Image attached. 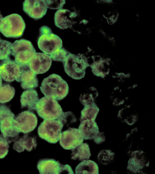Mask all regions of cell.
<instances>
[{
    "mask_svg": "<svg viewBox=\"0 0 155 174\" xmlns=\"http://www.w3.org/2000/svg\"><path fill=\"white\" fill-rule=\"evenodd\" d=\"M40 88L45 96L58 101L65 98L69 90L67 82L60 76L55 74L44 78Z\"/></svg>",
    "mask_w": 155,
    "mask_h": 174,
    "instance_id": "1",
    "label": "cell"
},
{
    "mask_svg": "<svg viewBox=\"0 0 155 174\" xmlns=\"http://www.w3.org/2000/svg\"><path fill=\"white\" fill-rule=\"evenodd\" d=\"M15 116L8 107L4 105L0 106V135L9 143L15 141L20 132Z\"/></svg>",
    "mask_w": 155,
    "mask_h": 174,
    "instance_id": "2",
    "label": "cell"
},
{
    "mask_svg": "<svg viewBox=\"0 0 155 174\" xmlns=\"http://www.w3.org/2000/svg\"><path fill=\"white\" fill-rule=\"evenodd\" d=\"M25 27L22 17L13 13L3 18L0 23V32L6 38H19L22 36Z\"/></svg>",
    "mask_w": 155,
    "mask_h": 174,
    "instance_id": "3",
    "label": "cell"
},
{
    "mask_svg": "<svg viewBox=\"0 0 155 174\" xmlns=\"http://www.w3.org/2000/svg\"><path fill=\"white\" fill-rule=\"evenodd\" d=\"M62 63L65 73L75 80L84 77L86 69L89 66L87 58L83 54L75 55L70 52Z\"/></svg>",
    "mask_w": 155,
    "mask_h": 174,
    "instance_id": "4",
    "label": "cell"
},
{
    "mask_svg": "<svg viewBox=\"0 0 155 174\" xmlns=\"http://www.w3.org/2000/svg\"><path fill=\"white\" fill-rule=\"evenodd\" d=\"M62 41L58 35L53 33L51 29L44 25L39 29L37 44L39 49L49 55L62 48Z\"/></svg>",
    "mask_w": 155,
    "mask_h": 174,
    "instance_id": "5",
    "label": "cell"
},
{
    "mask_svg": "<svg viewBox=\"0 0 155 174\" xmlns=\"http://www.w3.org/2000/svg\"><path fill=\"white\" fill-rule=\"evenodd\" d=\"M63 126L62 123L58 119L44 120L38 128V136L49 143H56L61 137Z\"/></svg>",
    "mask_w": 155,
    "mask_h": 174,
    "instance_id": "6",
    "label": "cell"
},
{
    "mask_svg": "<svg viewBox=\"0 0 155 174\" xmlns=\"http://www.w3.org/2000/svg\"><path fill=\"white\" fill-rule=\"evenodd\" d=\"M35 110L38 116L44 120L57 119L63 112L57 100L45 96L39 100L36 104Z\"/></svg>",
    "mask_w": 155,
    "mask_h": 174,
    "instance_id": "7",
    "label": "cell"
},
{
    "mask_svg": "<svg viewBox=\"0 0 155 174\" xmlns=\"http://www.w3.org/2000/svg\"><path fill=\"white\" fill-rule=\"evenodd\" d=\"M36 53L35 49L29 40L23 38L16 40L12 44L11 54L14 57V61L20 66L28 64Z\"/></svg>",
    "mask_w": 155,
    "mask_h": 174,
    "instance_id": "8",
    "label": "cell"
},
{
    "mask_svg": "<svg viewBox=\"0 0 155 174\" xmlns=\"http://www.w3.org/2000/svg\"><path fill=\"white\" fill-rule=\"evenodd\" d=\"M84 140L78 129L69 127L61 133L59 143L64 149L71 150L82 143Z\"/></svg>",
    "mask_w": 155,
    "mask_h": 174,
    "instance_id": "9",
    "label": "cell"
},
{
    "mask_svg": "<svg viewBox=\"0 0 155 174\" xmlns=\"http://www.w3.org/2000/svg\"><path fill=\"white\" fill-rule=\"evenodd\" d=\"M15 120L20 131L25 134L33 131L36 127L38 122L36 115L30 110L21 112Z\"/></svg>",
    "mask_w": 155,
    "mask_h": 174,
    "instance_id": "10",
    "label": "cell"
},
{
    "mask_svg": "<svg viewBox=\"0 0 155 174\" xmlns=\"http://www.w3.org/2000/svg\"><path fill=\"white\" fill-rule=\"evenodd\" d=\"M48 8L45 0H25L23 3L24 11L35 20L42 18L46 15Z\"/></svg>",
    "mask_w": 155,
    "mask_h": 174,
    "instance_id": "11",
    "label": "cell"
},
{
    "mask_svg": "<svg viewBox=\"0 0 155 174\" xmlns=\"http://www.w3.org/2000/svg\"><path fill=\"white\" fill-rule=\"evenodd\" d=\"M21 66L10 58L0 63V76L5 81L11 82L18 79Z\"/></svg>",
    "mask_w": 155,
    "mask_h": 174,
    "instance_id": "12",
    "label": "cell"
},
{
    "mask_svg": "<svg viewBox=\"0 0 155 174\" xmlns=\"http://www.w3.org/2000/svg\"><path fill=\"white\" fill-rule=\"evenodd\" d=\"M52 60L49 55L44 53H36L30 60L28 65L36 74L45 73L49 69Z\"/></svg>",
    "mask_w": 155,
    "mask_h": 174,
    "instance_id": "13",
    "label": "cell"
},
{
    "mask_svg": "<svg viewBox=\"0 0 155 174\" xmlns=\"http://www.w3.org/2000/svg\"><path fill=\"white\" fill-rule=\"evenodd\" d=\"M21 66L19 76L16 81L21 82V86L23 89H34L38 86L37 74L30 68L28 64Z\"/></svg>",
    "mask_w": 155,
    "mask_h": 174,
    "instance_id": "14",
    "label": "cell"
},
{
    "mask_svg": "<svg viewBox=\"0 0 155 174\" xmlns=\"http://www.w3.org/2000/svg\"><path fill=\"white\" fill-rule=\"evenodd\" d=\"M63 165L53 159H41L38 162L37 168L40 174H62Z\"/></svg>",
    "mask_w": 155,
    "mask_h": 174,
    "instance_id": "15",
    "label": "cell"
},
{
    "mask_svg": "<svg viewBox=\"0 0 155 174\" xmlns=\"http://www.w3.org/2000/svg\"><path fill=\"white\" fill-rule=\"evenodd\" d=\"M75 12H71L68 9L61 8L55 12L54 21L55 26L61 29L70 27L72 24V20L77 16Z\"/></svg>",
    "mask_w": 155,
    "mask_h": 174,
    "instance_id": "16",
    "label": "cell"
},
{
    "mask_svg": "<svg viewBox=\"0 0 155 174\" xmlns=\"http://www.w3.org/2000/svg\"><path fill=\"white\" fill-rule=\"evenodd\" d=\"M37 146L36 137L34 135L26 133L18 140H15L13 149L18 153L26 149L28 152L35 149Z\"/></svg>",
    "mask_w": 155,
    "mask_h": 174,
    "instance_id": "17",
    "label": "cell"
},
{
    "mask_svg": "<svg viewBox=\"0 0 155 174\" xmlns=\"http://www.w3.org/2000/svg\"><path fill=\"white\" fill-rule=\"evenodd\" d=\"M39 100L36 90L32 89L25 90L21 96V107L22 108L26 107L30 111L35 110Z\"/></svg>",
    "mask_w": 155,
    "mask_h": 174,
    "instance_id": "18",
    "label": "cell"
},
{
    "mask_svg": "<svg viewBox=\"0 0 155 174\" xmlns=\"http://www.w3.org/2000/svg\"><path fill=\"white\" fill-rule=\"evenodd\" d=\"M84 139L91 140L99 131L95 120H84L81 122L78 129Z\"/></svg>",
    "mask_w": 155,
    "mask_h": 174,
    "instance_id": "19",
    "label": "cell"
},
{
    "mask_svg": "<svg viewBox=\"0 0 155 174\" xmlns=\"http://www.w3.org/2000/svg\"><path fill=\"white\" fill-rule=\"evenodd\" d=\"M76 174H98L97 164L91 160H84L80 163L75 169Z\"/></svg>",
    "mask_w": 155,
    "mask_h": 174,
    "instance_id": "20",
    "label": "cell"
},
{
    "mask_svg": "<svg viewBox=\"0 0 155 174\" xmlns=\"http://www.w3.org/2000/svg\"><path fill=\"white\" fill-rule=\"evenodd\" d=\"M71 150V159L74 160H87L91 155L89 145L87 143H82Z\"/></svg>",
    "mask_w": 155,
    "mask_h": 174,
    "instance_id": "21",
    "label": "cell"
},
{
    "mask_svg": "<svg viewBox=\"0 0 155 174\" xmlns=\"http://www.w3.org/2000/svg\"><path fill=\"white\" fill-rule=\"evenodd\" d=\"M93 73L97 76L104 77L109 72V65L107 61L101 59L94 61L89 65Z\"/></svg>",
    "mask_w": 155,
    "mask_h": 174,
    "instance_id": "22",
    "label": "cell"
},
{
    "mask_svg": "<svg viewBox=\"0 0 155 174\" xmlns=\"http://www.w3.org/2000/svg\"><path fill=\"white\" fill-rule=\"evenodd\" d=\"M99 110V109L95 103L84 106L81 111L80 122L84 120H95Z\"/></svg>",
    "mask_w": 155,
    "mask_h": 174,
    "instance_id": "23",
    "label": "cell"
},
{
    "mask_svg": "<svg viewBox=\"0 0 155 174\" xmlns=\"http://www.w3.org/2000/svg\"><path fill=\"white\" fill-rule=\"evenodd\" d=\"M15 94V88L9 84H4L0 86V103L10 101Z\"/></svg>",
    "mask_w": 155,
    "mask_h": 174,
    "instance_id": "24",
    "label": "cell"
},
{
    "mask_svg": "<svg viewBox=\"0 0 155 174\" xmlns=\"http://www.w3.org/2000/svg\"><path fill=\"white\" fill-rule=\"evenodd\" d=\"M12 43L8 41L2 39L0 37V61L10 58L12 53Z\"/></svg>",
    "mask_w": 155,
    "mask_h": 174,
    "instance_id": "25",
    "label": "cell"
},
{
    "mask_svg": "<svg viewBox=\"0 0 155 174\" xmlns=\"http://www.w3.org/2000/svg\"><path fill=\"white\" fill-rule=\"evenodd\" d=\"M144 161L142 157L140 158L134 156L131 158L128 161L127 169L135 173L139 172L144 167Z\"/></svg>",
    "mask_w": 155,
    "mask_h": 174,
    "instance_id": "26",
    "label": "cell"
},
{
    "mask_svg": "<svg viewBox=\"0 0 155 174\" xmlns=\"http://www.w3.org/2000/svg\"><path fill=\"white\" fill-rule=\"evenodd\" d=\"M91 87L87 92L81 95L79 100L84 106L92 105L95 103L94 100L97 96V94Z\"/></svg>",
    "mask_w": 155,
    "mask_h": 174,
    "instance_id": "27",
    "label": "cell"
},
{
    "mask_svg": "<svg viewBox=\"0 0 155 174\" xmlns=\"http://www.w3.org/2000/svg\"><path fill=\"white\" fill-rule=\"evenodd\" d=\"M114 154L110 150H103L98 153L97 159L100 163L106 165L109 163L113 160Z\"/></svg>",
    "mask_w": 155,
    "mask_h": 174,
    "instance_id": "28",
    "label": "cell"
},
{
    "mask_svg": "<svg viewBox=\"0 0 155 174\" xmlns=\"http://www.w3.org/2000/svg\"><path fill=\"white\" fill-rule=\"evenodd\" d=\"M63 124L68 126L73 123L76 122L77 119L73 113L69 111L63 112L59 118L58 119Z\"/></svg>",
    "mask_w": 155,
    "mask_h": 174,
    "instance_id": "29",
    "label": "cell"
},
{
    "mask_svg": "<svg viewBox=\"0 0 155 174\" xmlns=\"http://www.w3.org/2000/svg\"><path fill=\"white\" fill-rule=\"evenodd\" d=\"M69 53L64 48H62L50 56L52 60L61 62L63 63Z\"/></svg>",
    "mask_w": 155,
    "mask_h": 174,
    "instance_id": "30",
    "label": "cell"
},
{
    "mask_svg": "<svg viewBox=\"0 0 155 174\" xmlns=\"http://www.w3.org/2000/svg\"><path fill=\"white\" fill-rule=\"evenodd\" d=\"M9 143L0 134V159L4 158L7 155Z\"/></svg>",
    "mask_w": 155,
    "mask_h": 174,
    "instance_id": "31",
    "label": "cell"
},
{
    "mask_svg": "<svg viewBox=\"0 0 155 174\" xmlns=\"http://www.w3.org/2000/svg\"><path fill=\"white\" fill-rule=\"evenodd\" d=\"M48 8L51 9H61L65 3V0H45Z\"/></svg>",
    "mask_w": 155,
    "mask_h": 174,
    "instance_id": "32",
    "label": "cell"
},
{
    "mask_svg": "<svg viewBox=\"0 0 155 174\" xmlns=\"http://www.w3.org/2000/svg\"><path fill=\"white\" fill-rule=\"evenodd\" d=\"M94 141L97 144H99L105 141V137L103 132H99L93 138Z\"/></svg>",
    "mask_w": 155,
    "mask_h": 174,
    "instance_id": "33",
    "label": "cell"
},
{
    "mask_svg": "<svg viewBox=\"0 0 155 174\" xmlns=\"http://www.w3.org/2000/svg\"><path fill=\"white\" fill-rule=\"evenodd\" d=\"M2 18H3L1 14V12L0 11V23Z\"/></svg>",
    "mask_w": 155,
    "mask_h": 174,
    "instance_id": "34",
    "label": "cell"
},
{
    "mask_svg": "<svg viewBox=\"0 0 155 174\" xmlns=\"http://www.w3.org/2000/svg\"><path fill=\"white\" fill-rule=\"evenodd\" d=\"M2 78L0 76V86L2 85Z\"/></svg>",
    "mask_w": 155,
    "mask_h": 174,
    "instance_id": "35",
    "label": "cell"
}]
</instances>
